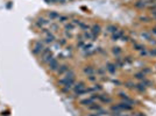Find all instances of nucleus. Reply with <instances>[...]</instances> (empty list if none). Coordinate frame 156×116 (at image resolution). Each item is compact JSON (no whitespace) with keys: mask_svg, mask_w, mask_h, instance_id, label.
Returning a JSON list of instances; mask_svg holds the SVG:
<instances>
[{"mask_svg":"<svg viewBox=\"0 0 156 116\" xmlns=\"http://www.w3.org/2000/svg\"><path fill=\"white\" fill-rule=\"evenodd\" d=\"M142 72L146 74V73H150V72H152V70H150V69H143Z\"/></svg>","mask_w":156,"mask_h":116,"instance_id":"obj_44","label":"nucleus"},{"mask_svg":"<svg viewBox=\"0 0 156 116\" xmlns=\"http://www.w3.org/2000/svg\"><path fill=\"white\" fill-rule=\"evenodd\" d=\"M44 41H37V42H35L34 43V45H33V48H31V51H33V54L34 55H41V52L43 51V49H44Z\"/></svg>","mask_w":156,"mask_h":116,"instance_id":"obj_2","label":"nucleus"},{"mask_svg":"<svg viewBox=\"0 0 156 116\" xmlns=\"http://www.w3.org/2000/svg\"><path fill=\"white\" fill-rule=\"evenodd\" d=\"M50 31H56L58 29V24H56V23L54 22H50Z\"/></svg>","mask_w":156,"mask_h":116,"instance_id":"obj_30","label":"nucleus"},{"mask_svg":"<svg viewBox=\"0 0 156 116\" xmlns=\"http://www.w3.org/2000/svg\"><path fill=\"white\" fill-rule=\"evenodd\" d=\"M112 51H113V54L115 55V56H119V55L121 54V49L119 48V46H115V48H113V50H112Z\"/></svg>","mask_w":156,"mask_h":116,"instance_id":"obj_31","label":"nucleus"},{"mask_svg":"<svg viewBox=\"0 0 156 116\" xmlns=\"http://www.w3.org/2000/svg\"><path fill=\"white\" fill-rule=\"evenodd\" d=\"M142 84L146 86V87H149V86H152V81L147 80V79H144V80H142Z\"/></svg>","mask_w":156,"mask_h":116,"instance_id":"obj_34","label":"nucleus"},{"mask_svg":"<svg viewBox=\"0 0 156 116\" xmlns=\"http://www.w3.org/2000/svg\"><path fill=\"white\" fill-rule=\"evenodd\" d=\"M116 65V67H122L125 65V62H124V58H120V57H116L115 58V63H114Z\"/></svg>","mask_w":156,"mask_h":116,"instance_id":"obj_19","label":"nucleus"},{"mask_svg":"<svg viewBox=\"0 0 156 116\" xmlns=\"http://www.w3.org/2000/svg\"><path fill=\"white\" fill-rule=\"evenodd\" d=\"M148 54L150 55V56H153V57H156V48H155V49H152Z\"/></svg>","mask_w":156,"mask_h":116,"instance_id":"obj_37","label":"nucleus"},{"mask_svg":"<svg viewBox=\"0 0 156 116\" xmlns=\"http://www.w3.org/2000/svg\"><path fill=\"white\" fill-rule=\"evenodd\" d=\"M134 6H135L136 8H139V9L146 8V7H147V1H143V0H139V1H136V2L134 4Z\"/></svg>","mask_w":156,"mask_h":116,"instance_id":"obj_13","label":"nucleus"},{"mask_svg":"<svg viewBox=\"0 0 156 116\" xmlns=\"http://www.w3.org/2000/svg\"><path fill=\"white\" fill-rule=\"evenodd\" d=\"M92 103H94V101H93V100H92L91 98L84 99V100H80V104H83V106H86V107L91 106Z\"/></svg>","mask_w":156,"mask_h":116,"instance_id":"obj_17","label":"nucleus"},{"mask_svg":"<svg viewBox=\"0 0 156 116\" xmlns=\"http://www.w3.org/2000/svg\"><path fill=\"white\" fill-rule=\"evenodd\" d=\"M94 91H96V92H100V91H101V89H103V87H101V85H99V84H97V85H94Z\"/></svg>","mask_w":156,"mask_h":116,"instance_id":"obj_35","label":"nucleus"},{"mask_svg":"<svg viewBox=\"0 0 156 116\" xmlns=\"http://www.w3.org/2000/svg\"><path fill=\"white\" fill-rule=\"evenodd\" d=\"M111 109L113 110V112H116V113H120L121 112V108L119 104H112V107Z\"/></svg>","mask_w":156,"mask_h":116,"instance_id":"obj_28","label":"nucleus"},{"mask_svg":"<svg viewBox=\"0 0 156 116\" xmlns=\"http://www.w3.org/2000/svg\"><path fill=\"white\" fill-rule=\"evenodd\" d=\"M141 36H142V37H144L146 40H148V41H149V42H150V41H152V40H154V38H153L152 36L149 35L148 33H146V31H143L142 34H141Z\"/></svg>","mask_w":156,"mask_h":116,"instance_id":"obj_29","label":"nucleus"},{"mask_svg":"<svg viewBox=\"0 0 156 116\" xmlns=\"http://www.w3.org/2000/svg\"><path fill=\"white\" fill-rule=\"evenodd\" d=\"M87 108H89L90 110H96V112H99V110L101 109V107H100V104H97L96 102L92 103V104H91V106H89Z\"/></svg>","mask_w":156,"mask_h":116,"instance_id":"obj_21","label":"nucleus"},{"mask_svg":"<svg viewBox=\"0 0 156 116\" xmlns=\"http://www.w3.org/2000/svg\"><path fill=\"white\" fill-rule=\"evenodd\" d=\"M41 58H42V62L45 63V64H48V63L53 59V52L50 51V49L48 48V46H45L44 49H43V51L41 52Z\"/></svg>","mask_w":156,"mask_h":116,"instance_id":"obj_1","label":"nucleus"},{"mask_svg":"<svg viewBox=\"0 0 156 116\" xmlns=\"http://www.w3.org/2000/svg\"><path fill=\"white\" fill-rule=\"evenodd\" d=\"M98 36L93 35L91 31H84V34H83V38L84 40H91V41H96V38H97Z\"/></svg>","mask_w":156,"mask_h":116,"instance_id":"obj_7","label":"nucleus"},{"mask_svg":"<svg viewBox=\"0 0 156 116\" xmlns=\"http://www.w3.org/2000/svg\"><path fill=\"white\" fill-rule=\"evenodd\" d=\"M106 31L111 33V34H114V33H116V31H119V28L116 27L115 24H108V26L106 27Z\"/></svg>","mask_w":156,"mask_h":116,"instance_id":"obj_14","label":"nucleus"},{"mask_svg":"<svg viewBox=\"0 0 156 116\" xmlns=\"http://www.w3.org/2000/svg\"><path fill=\"white\" fill-rule=\"evenodd\" d=\"M48 23H49V21H48L47 19H44V18H39V19H37V21L35 22V24H36V27L42 28V29H43V27H44V26H47Z\"/></svg>","mask_w":156,"mask_h":116,"instance_id":"obj_5","label":"nucleus"},{"mask_svg":"<svg viewBox=\"0 0 156 116\" xmlns=\"http://www.w3.org/2000/svg\"><path fill=\"white\" fill-rule=\"evenodd\" d=\"M155 28H156V27H155Z\"/></svg>","mask_w":156,"mask_h":116,"instance_id":"obj_50","label":"nucleus"},{"mask_svg":"<svg viewBox=\"0 0 156 116\" xmlns=\"http://www.w3.org/2000/svg\"><path fill=\"white\" fill-rule=\"evenodd\" d=\"M124 62H125V63H128V64H130V63H132V58H130V57H126V58H124Z\"/></svg>","mask_w":156,"mask_h":116,"instance_id":"obj_40","label":"nucleus"},{"mask_svg":"<svg viewBox=\"0 0 156 116\" xmlns=\"http://www.w3.org/2000/svg\"><path fill=\"white\" fill-rule=\"evenodd\" d=\"M120 98L125 101V102H127V103H129V104H133L135 101L134 100H132V99H129L128 98V95L127 94H125V93H120Z\"/></svg>","mask_w":156,"mask_h":116,"instance_id":"obj_16","label":"nucleus"},{"mask_svg":"<svg viewBox=\"0 0 156 116\" xmlns=\"http://www.w3.org/2000/svg\"><path fill=\"white\" fill-rule=\"evenodd\" d=\"M152 33H154V34H155V35H156V28H154V29H152Z\"/></svg>","mask_w":156,"mask_h":116,"instance_id":"obj_47","label":"nucleus"},{"mask_svg":"<svg viewBox=\"0 0 156 116\" xmlns=\"http://www.w3.org/2000/svg\"><path fill=\"white\" fill-rule=\"evenodd\" d=\"M134 78H135V79H138V80H144V79H146V74H144L142 71L138 72V73H135V74H134Z\"/></svg>","mask_w":156,"mask_h":116,"instance_id":"obj_20","label":"nucleus"},{"mask_svg":"<svg viewBox=\"0 0 156 116\" xmlns=\"http://www.w3.org/2000/svg\"><path fill=\"white\" fill-rule=\"evenodd\" d=\"M44 1H47L48 4H56V2H58V0H44Z\"/></svg>","mask_w":156,"mask_h":116,"instance_id":"obj_43","label":"nucleus"},{"mask_svg":"<svg viewBox=\"0 0 156 116\" xmlns=\"http://www.w3.org/2000/svg\"><path fill=\"white\" fill-rule=\"evenodd\" d=\"M75 77H76V74H75V72L72 71L71 69L65 73V78H68V79H75Z\"/></svg>","mask_w":156,"mask_h":116,"instance_id":"obj_23","label":"nucleus"},{"mask_svg":"<svg viewBox=\"0 0 156 116\" xmlns=\"http://www.w3.org/2000/svg\"><path fill=\"white\" fill-rule=\"evenodd\" d=\"M48 66L51 71H57L58 67H59V62H58L57 58H53L49 63H48Z\"/></svg>","mask_w":156,"mask_h":116,"instance_id":"obj_3","label":"nucleus"},{"mask_svg":"<svg viewBox=\"0 0 156 116\" xmlns=\"http://www.w3.org/2000/svg\"><path fill=\"white\" fill-rule=\"evenodd\" d=\"M84 73H85V74H87V77L92 76V74L96 73V70H94L92 66H85L84 67Z\"/></svg>","mask_w":156,"mask_h":116,"instance_id":"obj_15","label":"nucleus"},{"mask_svg":"<svg viewBox=\"0 0 156 116\" xmlns=\"http://www.w3.org/2000/svg\"><path fill=\"white\" fill-rule=\"evenodd\" d=\"M155 20H156V18H155Z\"/></svg>","mask_w":156,"mask_h":116,"instance_id":"obj_49","label":"nucleus"},{"mask_svg":"<svg viewBox=\"0 0 156 116\" xmlns=\"http://www.w3.org/2000/svg\"><path fill=\"white\" fill-rule=\"evenodd\" d=\"M70 70V66H68V65H59V67H58V70L56 72H57L58 76H62V74H65L68 71Z\"/></svg>","mask_w":156,"mask_h":116,"instance_id":"obj_6","label":"nucleus"},{"mask_svg":"<svg viewBox=\"0 0 156 116\" xmlns=\"http://www.w3.org/2000/svg\"><path fill=\"white\" fill-rule=\"evenodd\" d=\"M146 88H147V87L141 82V84H138V85L135 84V88L134 89H136V91H139V92H146Z\"/></svg>","mask_w":156,"mask_h":116,"instance_id":"obj_22","label":"nucleus"},{"mask_svg":"<svg viewBox=\"0 0 156 116\" xmlns=\"http://www.w3.org/2000/svg\"><path fill=\"white\" fill-rule=\"evenodd\" d=\"M140 20H141L142 22H149V21H150V18H149V16H146V15H143V16H140Z\"/></svg>","mask_w":156,"mask_h":116,"instance_id":"obj_33","label":"nucleus"},{"mask_svg":"<svg viewBox=\"0 0 156 116\" xmlns=\"http://www.w3.org/2000/svg\"><path fill=\"white\" fill-rule=\"evenodd\" d=\"M91 33L93 34V35L98 36L100 33H101V27L99 26V24H93L92 27H91Z\"/></svg>","mask_w":156,"mask_h":116,"instance_id":"obj_10","label":"nucleus"},{"mask_svg":"<svg viewBox=\"0 0 156 116\" xmlns=\"http://www.w3.org/2000/svg\"><path fill=\"white\" fill-rule=\"evenodd\" d=\"M121 40L124 41V42H127V41L129 40V37H128L127 35H122V37H121Z\"/></svg>","mask_w":156,"mask_h":116,"instance_id":"obj_42","label":"nucleus"},{"mask_svg":"<svg viewBox=\"0 0 156 116\" xmlns=\"http://www.w3.org/2000/svg\"><path fill=\"white\" fill-rule=\"evenodd\" d=\"M119 106H120L121 110H132V109H133V104H129V103L125 102V101L119 103Z\"/></svg>","mask_w":156,"mask_h":116,"instance_id":"obj_12","label":"nucleus"},{"mask_svg":"<svg viewBox=\"0 0 156 116\" xmlns=\"http://www.w3.org/2000/svg\"><path fill=\"white\" fill-rule=\"evenodd\" d=\"M150 14H152L154 18H156V11H152V12H150Z\"/></svg>","mask_w":156,"mask_h":116,"instance_id":"obj_46","label":"nucleus"},{"mask_svg":"<svg viewBox=\"0 0 156 116\" xmlns=\"http://www.w3.org/2000/svg\"><path fill=\"white\" fill-rule=\"evenodd\" d=\"M79 27L80 29H83L84 31H87V30H91V27H90L87 23H84V22H80L79 23Z\"/></svg>","mask_w":156,"mask_h":116,"instance_id":"obj_24","label":"nucleus"},{"mask_svg":"<svg viewBox=\"0 0 156 116\" xmlns=\"http://www.w3.org/2000/svg\"><path fill=\"white\" fill-rule=\"evenodd\" d=\"M133 45H134V48L136 50H139V51H141V50H143V49H146V46L144 45H142V44H139V43H133Z\"/></svg>","mask_w":156,"mask_h":116,"instance_id":"obj_27","label":"nucleus"},{"mask_svg":"<svg viewBox=\"0 0 156 116\" xmlns=\"http://www.w3.org/2000/svg\"><path fill=\"white\" fill-rule=\"evenodd\" d=\"M58 21L61 23H65L69 21V16H67V15H59V18H58Z\"/></svg>","mask_w":156,"mask_h":116,"instance_id":"obj_25","label":"nucleus"},{"mask_svg":"<svg viewBox=\"0 0 156 116\" xmlns=\"http://www.w3.org/2000/svg\"><path fill=\"white\" fill-rule=\"evenodd\" d=\"M75 27H76V26H75V24H73V23H71V22H69V23H67V24H65V30L67 31H71L72 29H75Z\"/></svg>","mask_w":156,"mask_h":116,"instance_id":"obj_26","label":"nucleus"},{"mask_svg":"<svg viewBox=\"0 0 156 116\" xmlns=\"http://www.w3.org/2000/svg\"><path fill=\"white\" fill-rule=\"evenodd\" d=\"M58 44H59V45H65V44H67V40H65V38H61V40H58Z\"/></svg>","mask_w":156,"mask_h":116,"instance_id":"obj_36","label":"nucleus"},{"mask_svg":"<svg viewBox=\"0 0 156 116\" xmlns=\"http://www.w3.org/2000/svg\"><path fill=\"white\" fill-rule=\"evenodd\" d=\"M89 80L90 81H96L97 80V78L94 77V74H92V76H89Z\"/></svg>","mask_w":156,"mask_h":116,"instance_id":"obj_41","label":"nucleus"},{"mask_svg":"<svg viewBox=\"0 0 156 116\" xmlns=\"http://www.w3.org/2000/svg\"><path fill=\"white\" fill-rule=\"evenodd\" d=\"M97 73H98V74H100V76H103L104 73H105V70H104L103 67H100V69H98V70H97Z\"/></svg>","mask_w":156,"mask_h":116,"instance_id":"obj_38","label":"nucleus"},{"mask_svg":"<svg viewBox=\"0 0 156 116\" xmlns=\"http://www.w3.org/2000/svg\"><path fill=\"white\" fill-rule=\"evenodd\" d=\"M122 35H125V31L124 30H119L114 33V34H112V41H118L119 38L122 37Z\"/></svg>","mask_w":156,"mask_h":116,"instance_id":"obj_11","label":"nucleus"},{"mask_svg":"<svg viewBox=\"0 0 156 116\" xmlns=\"http://www.w3.org/2000/svg\"><path fill=\"white\" fill-rule=\"evenodd\" d=\"M98 100L101 101V102H104V103H111L112 102V99L110 98L108 95H104V94H99Z\"/></svg>","mask_w":156,"mask_h":116,"instance_id":"obj_9","label":"nucleus"},{"mask_svg":"<svg viewBox=\"0 0 156 116\" xmlns=\"http://www.w3.org/2000/svg\"><path fill=\"white\" fill-rule=\"evenodd\" d=\"M125 86L126 87H128V88H135V84L134 82H132V81H126L125 82Z\"/></svg>","mask_w":156,"mask_h":116,"instance_id":"obj_32","label":"nucleus"},{"mask_svg":"<svg viewBox=\"0 0 156 116\" xmlns=\"http://www.w3.org/2000/svg\"><path fill=\"white\" fill-rule=\"evenodd\" d=\"M106 70L110 72V73L113 74V73H115L116 72V65L114 64V63H107L106 64Z\"/></svg>","mask_w":156,"mask_h":116,"instance_id":"obj_8","label":"nucleus"},{"mask_svg":"<svg viewBox=\"0 0 156 116\" xmlns=\"http://www.w3.org/2000/svg\"><path fill=\"white\" fill-rule=\"evenodd\" d=\"M48 16H49L50 21H54V20H58L59 14H58L57 12H49V13H48Z\"/></svg>","mask_w":156,"mask_h":116,"instance_id":"obj_18","label":"nucleus"},{"mask_svg":"<svg viewBox=\"0 0 156 116\" xmlns=\"http://www.w3.org/2000/svg\"><path fill=\"white\" fill-rule=\"evenodd\" d=\"M64 34H65V36H67V37H71V31H67V30H65V31H64Z\"/></svg>","mask_w":156,"mask_h":116,"instance_id":"obj_45","label":"nucleus"},{"mask_svg":"<svg viewBox=\"0 0 156 116\" xmlns=\"http://www.w3.org/2000/svg\"><path fill=\"white\" fill-rule=\"evenodd\" d=\"M55 40H56V37H55V35H54L51 31H47V33H45L44 43H47V44H51V43L55 42Z\"/></svg>","mask_w":156,"mask_h":116,"instance_id":"obj_4","label":"nucleus"},{"mask_svg":"<svg viewBox=\"0 0 156 116\" xmlns=\"http://www.w3.org/2000/svg\"><path fill=\"white\" fill-rule=\"evenodd\" d=\"M136 116H144V115H143V114H141V113H138V114H136Z\"/></svg>","mask_w":156,"mask_h":116,"instance_id":"obj_48","label":"nucleus"},{"mask_svg":"<svg viewBox=\"0 0 156 116\" xmlns=\"http://www.w3.org/2000/svg\"><path fill=\"white\" fill-rule=\"evenodd\" d=\"M141 56H147V55H149L148 54V51H147V49H143V50H141Z\"/></svg>","mask_w":156,"mask_h":116,"instance_id":"obj_39","label":"nucleus"}]
</instances>
